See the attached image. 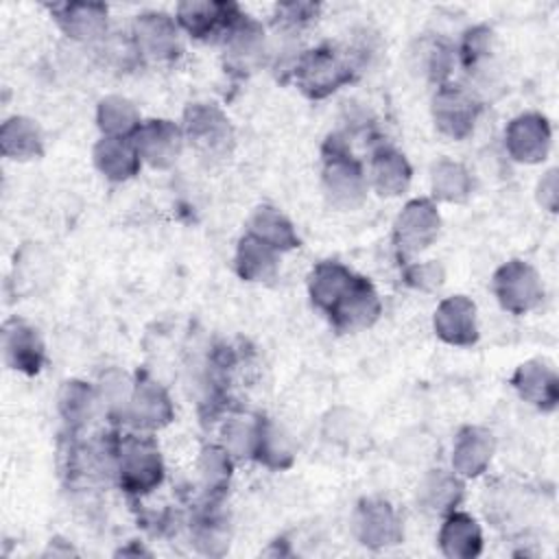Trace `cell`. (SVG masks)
I'll return each instance as SVG.
<instances>
[{
    "mask_svg": "<svg viewBox=\"0 0 559 559\" xmlns=\"http://www.w3.org/2000/svg\"><path fill=\"white\" fill-rule=\"evenodd\" d=\"M323 190L332 205L338 210H354L365 201L367 179L360 164L341 144V138L332 135L325 144Z\"/></svg>",
    "mask_w": 559,
    "mask_h": 559,
    "instance_id": "6da1fadb",
    "label": "cell"
},
{
    "mask_svg": "<svg viewBox=\"0 0 559 559\" xmlns=\"http://www.w3.org/2000/svg\"><path fill=\"white\" fill-rule=\"evenodd\" d=\"M116 474L120 485L131 493L155 489L164 476V463L151 439L129 437L116 452Z\"/></svg>",
    "mask_w": 559,
    "mask_h": 559,
    "instance_id": "7a4b0ae2",
    "label": "cell"
},
{
    "mask_svg": "<svg viewBox=\"0 0 559 559\" xmlns=\"http://www.w3.org/2000/svg\"><path fill=\"white\" fill-rule=\"evenodd\" d=\"M183 138L205 157H225L234 144L229 118L212 103H192L183 111Z\"/></svg>",
    "mask_w": 559,
    "mask_h": 559,
    "instance_id": "3957f363",
    "label": "cell"
},
{
    "mask_svg": "<svg viewBox=\"0 0 559 559\" xmlns=\"http://www.w3.org/2000/svg\"><path fill=\"white\" fill-rule=\"evenodd\" d=\"M352 79V70L332 48L304 52L295 66L297 87L310 98H325Z\"/></svg>",
    "mask_w": 559,
    "mask_h": 559,
    "instance_id": "277c9868",
    "label": "cell"
},
{
    "mask_svg": "<svg viewBox=\"0 0 559 559\" xmlns=\"http://www.w3.org/2000/svg\"><path fill=\"white\" fill-rule=\"evenodd\" d=\"M493 293L504 310L513 314H524L539 304L544 288L537 271L531 264L522 260H511L496 271Z\"/></svg>",
    "mask_w": 559,
    "mask_h": 559,
    "instance_id": "5b68a950",
    "label": "cell"
},
{
    "mask_svg": "<svg viewBox=\"0 0 559 559\" xmlns=\"http://www.w3.org/2000/svg\"><path fill=\"white\" fill-rule=\"evenodd\" d=\"M441 218L432 201L415 199L404 205L393 225V240L400 253L411 255L426 249L439 234Z\"/></svg>",
    "mask_w": 559,
    "mask_h": 559,
    "instance_id": "8992f818",
    "label": "cell"
},
{
    "mask_svg": "<svg viewBox=\"0 0 559 559\" xmlns=\"http://www.w3.org/2000/svg\"><path fill=\"white\" fill-rule=\"evenodd\" d=\"M478 103L459 85H441L432 98V118L437 129L454 140L465 138L476 122Z\"/></svg>",
    "mask_w": 559,
    "mask_h": 559,
    "instance_id": "52a82bcc",
    "label": "cell"
},
{
    "mask_svg": "<svg viewBox=\"0 0 559 559\" xmlns=\"http://www.w3.org/2000/svg\"><path fill=\"white\" fill-rule=\"evenodd\" d=\"M135 151L142 162L153 168L173 166L183 148V131L170 120H148L138 127L131 135Z\"/></svg>",
    "mask_w": 559,
    "mask_h": 559,
    "instance_id": "ba28073f",
    "label": "cell"
},
{
    "mask_svg": "<svg viewBox=\"0 0 559 559\" xmlns=\"http://www.w3.org/2000/svg\"><path fill=\"white\" fill-rule=\"evenodd\" d=\"M334 328L341 332H354L369 328L380 314V299L371 282L365 277H354L343 297L328 312Z\"/></svg>",
    "mask_w": 559,
    "mask_h": 559,
    "instance_id": "9c48e42d",
    "label": "cell"
},
{
    "mask_svg": "<svg viewBox=\"0 0 559 559\" xmlns=\"http://www.w3.org/2000/svg\"><path fill=\"white\" fill-rule=\"evenodd\" d=\"M133 37L138 52L155 61L175 59L181 52V39L175 20L159 11L140 13L133 24Z\"/></svg>",
    "mask_w": 559,
    "mask_h": 559,
    "instance_id": "30bf717a",
    "label": "cell"
},
{
    "mask_svg": "<svg viewBox=\"0 0 559 559\" xmlns=\"http://www.w3.org/2000/svg\"><path fill=\"white\" fill-rule=\"evenodd\" d=\"M354 531L360 544L369 548L393 546L402 539V526L386 500L367 498L358 504L354 513Z\"/></svg>",
    "mask_w": 559,
    "mask_h": 559,
    "instance_id": "8fae6325",
    "label": "cell"
},
{
    "mask_svg": "<svg viewBox=\"0 0 559 559\" xmlns=\"http://www.w3.org/2000/svg\"><path fill=\"white\" fill-rule=\"evenodd\" d=\"M242 17L231 2H210V0H186L177 4V22L197 39H207L218 31H227Z\"/></svg>",
    "mask_w": 559,
    "mask_h": 559,
    "instance_id": "7c38bea8",
    "label": "cell"
},
{
    "mask_svg": "<svg viewBox=\"0 0 559 559\" xmlns=\"http://www.w3.org/2000/svg\"><path fill=\"white\" fill-rule=\"evenodd\" d=\"M504 140L507 151L513 159L524 164H537L548 153L550 124L539 114H522L509 122Z\"/></svg>",
    "mask_w": 559,
    "mask_h": 559,
    "instance_id": "4fadbf2b",
    "label": "cell"
},
{
    "mask_svg": "<svg viewBox=\"0 0 559 559\" xmlns=\"http://www.w3.org/2000/svg\"><path fill=\"white\" fill-rule=\"evenodd\" d=\"M435 332L450 345H472L478 338L476 306L465 295L448 297L435 312Z\"/></svg>",
    "mask_w": 559,
    "mask_h": 559,
    "instance_id": "5bb4252c",
    "label": "cell"
},
{
    "mask_svg": "<svg viewBox=\"0 0 559 559\" xmlns=\"http://www.w3.org/2000/svg\"><path fill=\"white\" fill-rule=\"evenodd\" d=\"M4 360L11 369L37 373L44 365V343L35 328L24 321H7L2 330Z\"/></svg>",
    "mask_w": 559,
    "mask_h": 559,
    "instance_id": "9a60e30c",
    "label": "cell"
},
{
    "mask_svg": "<svg viewBox=\"0 0 559 559\" xmlns=\"http://www.w3.org/2000/svg\"><path fill=\"white\" fill-rule=\"evenodd\" d=\"M50 11L70 39L92 41L107 31V7L100 2H61Z\"/></svg>",
    "mask_w": 559,
    "mask_h": 559,
    "instance_id": "2e32d148",
    "label": "cell"
},
{
    "mask_svg": "<svg viewBox=\"0 0 559 559\" xmlns=\"http://www.w3.org/2000/svg\"><path fill=\"white\" fill-rule=\"evenodd\" d=\"M266 39L258 22L242 15L225 35V57L234 70H253L264 61Z\"/></svg>",
    "mask_w": 559,
    "mask_h": 559,
    "instance_id": "e0dca14e",
    "label": "cell"
},
{
    "mask_svg": "<svg viewBox=\"0 0 559 559\" xmlns=\"http://www.w3.org/2000/svg\"><path fill=\"white\" fill-rule=\"evenodd\" d=\"M511 384L526 402L542 411H552L557 406L559 382L552 367H548L546 362L528 360L520 365L511 378Z\"/></svg>",
    "mask_w": 559,
    "mask_h": 559,
    "instance_id": "ac0fdd59",
    "label": "cell"
},
{
    "mask_svg": "<svg viewBox=\"0 0 559 559\" xmlns=\"http://www.w3.org/2000/svg\"><path fill=\"white\" fill-rule=\"evenodd\" d=\"M493 454V437L485 428L467 426L463 428L452 448V467L456 474L474 478L485 472Z\"/></svg>",
    "mask_w": 559,
    "mask_h": 559,
    "instance_id": "d6986e66",
    "label": "cell"
},
{
    "mask_svg": "<svg viewBox=\"0 0 559 559\" xmlns=\"http://www.w3.org/2000/svg\"><path fill=\"white\" fill-rule=\"evenodd\" d=\"M94 164L107 179L124 181L138 175L142 159L131 138L103 135V140H98L94 146Z\"/></svg>",
    "mask_w": 559,
    "mask_h": 559,
    "instance_id": "ffe728a7",
    "label": "cell"
},
{
    "mask_svg": "<svg viewBox=\"0 0 559 559\" xmlns=\"http://www.w3.org/2000/svg\"><path fill=\"white\" fill-rule=\"evenodd\" d=\"M173 404L166 391L153 380H140L133 386L129 415L142 428H162L173 419Z\"/></svg>",
    "mask_w": 559,
    "mask_h": 559,
    "instance_id": "44dd1931",
    "label": "cell"
},
{
    "mask_svg": "<svg viewBox=\"0 0 559 559\" xmlns=\"http://www.w3.org/2000/svg\"><path fill=\"white\" fill-rule=\"evenodd\" d=\"M439 544L443 555L454 559H472L483 548L480 526L467 513H452L441 526Z\"/></svg>",
    "mask_w": 559,
    "mask_h": 559,
    "instance_id": "7402d4cb",
    "label": "cell"
},
{
    "mask_svg": "<svg viewBox=\"0 0 559 559\" xmlns=\"http://www.w3.org/2000/svg\"><path fill=\"white\" fill-rule=\"evenodd\" d=\"M354 273L343 266L341 262H319L308 280V290L310 297L314 301V306H319L321 310L330 312L332 306L343 297V293L349 288V284L354 282Z\"/></svg>",
    "mask_w": 559,
    "mask_h": 559,
    "instance_id": "603a6c76",
    "label": "cell"
},
{
    "mask_svg": "<svg viewBox=\"0 0 559 559\" xmlns=\"http://www.w3.org/2000/svg\"><path fill=\"white\" fill-rule=\"evenodd\" d=\"M371 183L382 197H397L411 183V166L402 153L382 146L371 159Z\"/></svg>",
    "mask_w": 559,
    "mask_h": 559,
    "instance_id": "cb8c5ba5",
    "label": "cell"
},
{
    "mask_svg": "<svg viewBox=\"0 0 559 559\" xmlns=\"http://www.w3.org/2000/svg\"><path fill=\"white\" fill-rule=\"evenodd\" d=\"M249 234L273 247L275 251H288L299 247V236L293 223L275 207L262 205L249 218Z\"/></svg>",
    "mask_w": 559,
    "mask_h": 559,
    "instance_id": "d4e9b609",
    "label": "cell"
},
{
    "mask_svg": "<svg viewBox=\"0 0 559 559\" xmlns=\"http://www.w3.org/2000/svg\"><path fill=\"white\" fill-rule=\"evenodd\" d=\"M2 153L11 159H33L44 151V138L35 120L24 116L9 118L0 129Z\"/></svg>",
    "mask_w": 559,
    "mask_h": 559,
    "instance_id": "484cf974",
    "label": "cell"
},
{
    "mask_svg": "<svg viewBox=\"0 0 559 559\" xmlns=\"http://www.w3.org/2000/svg\"><path fill=\"white\" fill-rule=\"evenodd\" d=\"M236 271L247 282L271 280L277 271V251L266 242H262L260 238L247 234L238 242Z\"/></svg>",
    "mask_w": 559,
    "mask_h": 559,
    "instance_id": "4316f807",
    "label": "cell"
},
{
    "mask_svg": "<svg viewBox=\"0 0 559 559\" xmlns=\"http://www.w3.org/2000/svg\"><path fill=\"white\" fill-rule=\"evenodd\" d=\"M461 496H463L461 480L456 478V474L452 476L443 469L430 472L424 478L419 493H417L421 509L428 513H435V515H443V513L452 511L459 504Z\"/></svg>",
    "mask_w": 559,
    "mask_h": 559,
    "instance_id": "83f0119b",
    "label": "cell"
},
{
    "mask_svg": "<svg viewBox=\"0 0 559 559\" xmlns=\"http://www.w3.org/2000/svg\"><path fill=\"white\" fill-rule=\"evenodd\" d=\"M96 120L100 131L107 138H131L140 122V111L135 109V105L124 98V96H105L98 103V111H96Z\"/></svg>",
    "mask_w": 559,
    "mask_h": 559,
    "instance_id": "f1b7e54d",
    "label": "cell"
},
{
    "mask_svg": "<svg viewBox=\"0 0 559 559\" xmlns=\"http://www.w3.org/2000/svg\"><path fill=\"white\" fill-rule=\"evenodd\" d=\"M253 456L269 467H288L293 461L288 437L271 421L258 419Z\"/></svg>",
    "mask_w": 559,
    "mask_h": 559,
    "instance_id": "f546056e",
    "label": "cell"
},
{
    "mask_svg": "<svg viewBox=\"0 0 559 559\" xmlns=\"http://www.w3.org/2000/svg\"><path fill=\"white\" fill-rule=\"evenodd\" d=\"M472 190V179L469 173L450 159H441L432 168V192L441 201L459 203L465 201Z\"/></svg>",
    "mask_w": 559,
    "mask_h": 559,
    "instance_id": "4dcf8cb0",
    "label": "cell"
},
{
    "mask_svg": "<svg viewBox=\"0 0 559 559\" xmlns=\"http://www.w3.org/2000/svg\"><path fill=\"white\" fill-rule=\"evenodd\" d=\"M94 395L92 389L81 380H68L59 393V411L70 426L83 424L92 415Z\"/></svg>",
    "mask_w": 559,
    "mask_h": 559,
    "instance_id": "1f68e13d",
    "label": "cell"
},
{
    "mask_svg": "<svg viewBox=\"0 0 559 559\" xmlns=\"http://www.w3.org/2000/svg\"><path fill=\"white\" fill-rule=\"evenodd\" d=\"M229 452L223 450V448H216V445H210L203 450L201 454V461H199V472H201V478H203V485L210 489V491H218V489H225L227 480H229V474H231V461L227 456Z\"/></svg>",
    "mask_w": 559,
    "mask_h": 559,
    "instance_id": "d6a6232c",
    "label": "cell"
},
{
    "mask_svg": "<svg viewBox=\"0 0 559 559\" xmlns=\"http://www.w3.org/2000/svg\"><path fill=\"white\" fill-rule=\"evenodd\" d=\"M419 63L417 68L428 74L435 81H441L452 66V50L450 46H445L441 39H432V41H421L419 46Z\"/></svg>",
    "mask_w": 559,
    "mask_h": 559,
    "instance_id": "836d02e7",
    "label": "cell"
},
{
    "mask_svg": "<svg viewBox=\"0 0 559 559\" xmlns=\"http://www.w3.org/2000/svg\"><path fill=\"white\" fill-rule=\"evenodd\" d=\"M131 395H133V386L129 384L124 373L109 371L100 380V400H103V404L107 406L109 413H124V411H129Z\"/></svg>",
    "mask_w": 559,
    "mask_h": 559,
    "instance_id": "e575fe53",
    "label": "cell"
},
{
    "mask_svg": "<svg viewBox=\"0 0 559 559\" xmlns=\"http://www.w3.org/2000/svg\"><path fill=\"white\" fill-rule=\"evenodd\" d=\"M489 41H491V31L485 26H476L472 31L465 33L463 39V63L467 68L476 66L480 59H485L489 55Z\"/></svg>",
    "mask_w": 559,
    "mask_h": 559,
    "instance_id": "d590c367",
    "label": "cell"
},
{
    "mask_svg": "<svg viewBox=\"0 0 559 559\" xmlns=\"http://www.w3.org/2000/svg\"><path fill=\"white\" fill-rule=\"evenodd\" d=\"M406 282L419 290H435L443 284V269L437 262L413 264L406 271Z\"/></svg>",
    "mask_w": 559,
    "mask_h": 559,
    "instance_id": "8d00e7d4",
    "label": "cell"
},
{
    "mask_svg": "<svg viewBox=\"0 0 559 559\" xmlns=\"http://www.w3.org/2000/svg\"><path fill=\"white\" fill-rule=\"evenodd\" d=\"M275 17L282 26L295 28V26H301V24L310 22L312 17H317V4H310V2L277 4L275 7Z\"/></svg>",
    "mask_w": 559,
    "mask_h": 559,
    "instance_id": "74e56055",
    "label": "cell"
},
{
    "mask_svg": "<svg viewBox=\"0 0 559 559\" xmlns=\"http://www.w3.org/2000/svg\"><path fill=\"white\" fill-rule=\"evenodd\" d=\"M557 190H559V181H557V170H548L542 181L537 183V199L539 203L548 210V212H555L557 210Z\"/></svg>",
    "mask_w": 559,
    "mask_h": 559,
    "instance_id": "f35d334b",
    "label": "cell"
}]
</instances>
